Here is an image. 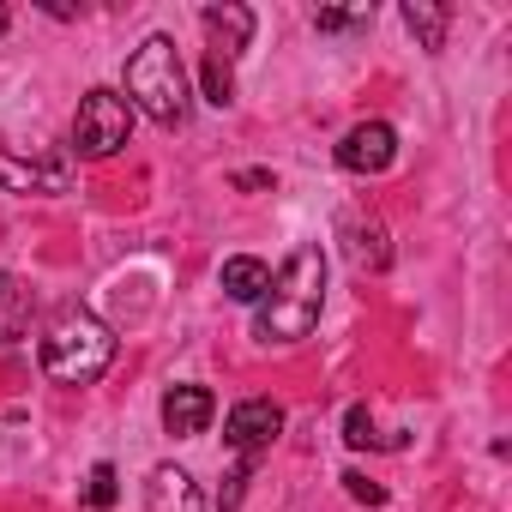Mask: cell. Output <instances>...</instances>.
I'll use <instances>...</instances> for the list:
<instances>
[{
  "label": "cell",
  "mask_w": 512,
  "mask_h": 512,
  "mask_svg": "<svg viewBox=\"0 0 512 512\" xmlns=\"http://www.w3.org/2000/svg\"><path fill=\"white\" fill-rule=\"evenodd\" d=\"M25 326H31V290L13 272H0V344H19Z\"/></svg>",
  "instance_id": "12"
},
{
  "label": "cell",
  "mask_w": 512,
  "mask_h": 512,
  "mask_svg": "<svg viewBox=\"0 0 512 512\" xmlns=\"http://www.w3.org/2000/svg\"><path fill=\"white\" fill-rule=\"evenodd\" d=\"M7 25H13V13H7V7H0V37H7Z\"/></svg>",
  "instance_id": "22"
},
{
  "label": "cell",
  "mask_w": 512,
  "mask_h": 512,
  "mask_svg": "<svg viewBox=\"0 0 512 512\" xmlns=\"http://www.w3.org/2000/svg\"><path fill=\"white\" fill-rule=\"evenodd\" d=\"M0 187L7 193H67V163L61 157L37 163V157L13 151V139L0 133Z\"/></svg>",
  "instance_id": "7"
},
{
  "label": "cell",
  "mask_w": 512,
  "mask_h": 512,
  "mask_svg": "<svg viewBox=\"0 0 512 512\" xmlns=\"http://www.w3.org/2000/svg\"><path fill=\"white\" fill-rule=\"evenodd\" d=\"M109 362H115V332L85 308H67L43 338V374L61 386H91L109 374Z\"/></svg>",
  "instance_id": "3"
},
{
  "label": "cell",
  "mask_w": 512,
  "mask_h": 512,
  "mask_svg": "<svg viewBox=\"0 0 512 512\" xmlns=\"http://www.w3.org/2000/svg\"><path fill=\"white\" fill-rule=\"evenodd\" d=\"M235 187H241V193H260V187H272V169H241Z\"/></svg>",
  "instance_id": "21"
},
{
  "label": "cell",
  "mask_w": 512,
  "mask_h": 512,
  "mask_svg": "<svg viewBox=\"0 0 512 512\" xmlns=\"http://www.w3.org/2000/svg\"><path fill=\"white\" fill-rule=\"evenodd\" d=\"M446 7H434V0H404V25L422 49H446Z\"/></svg>",
  "instance_id": "13"
},
{
  "label": "cell",
  "mask_w": 512,
  "mask_h": 512,
  "mask_svg": "<svg viewBox=\"0 0 512 512\" xmlns=\"http://www.w3.org/2000/svg\"><path fill=\"white\" fill-rule=\"evenodd\" d=\"M320 308H326V253L296 247L284 260V272L272 278L260 314H253V338L260 344H302L320 326Z\"/></svg>",
  "instance_id": "1"
},
{
  "label": "cell",
  "mask_w": 512,
  "mask_h": 512,
  "mask_svg": "<svg viewBox=\"0 0 512 512\" xmlns=\"http://www.w3.org/2000/svg\"><path fill=\"white\" fill-rule=\"evenodd\" d=\"M344 488H350L356 500H368V506H380V500H386V488H380V482H368L362 470H350V476H344Z\"/></svg>",
  "instance_id": "20"
},
{
  "label": "cell",
  "mask_w": 512,
  "mask_h": 512,
  "mask_svg": "<svg viewBox=\"0 0 512 512\" xmlns=\"http://www.w3.org/2000/svg\"><path fill=\"white\" fill-rule=\"evenodd\" d=\"M368 19H374V7H320L314 31H362Z\"/></svg>",
  "instance_id": "17"
},
{
  "label": "cell",
  "mask_w": 512,
  "mask_h": 512,
  "mask_svg": "<svg viewBox=\"0 0 512 512\" xmlns=\"http://www.w3.org/2000/svg\"><path fill=\"white\" fill-rule=\"evenodd\" d=\"M211 416H217V398H211L205 386H169V392H163V428H169L175 440L205 434Z\"/></svg>",
  "instance_id": "8"
},
{
  "label": "cell",
  "mask_w": 512,
  "mask_h": 512,
  "mask_svg": "<svg viewBox=\"0 0 512 512\" xmlns=\"http://www.w3.org/2000/svg\"><path fill=\"white\" fill-rule=\"evenodd\" d=\"M392 157H398V133L386 121H356L338 139V163L350 175H380V169H392Z\"/></svg>",
  "instance_id": "6"
},
{
  "label": "cell",
  "mask_w": 512,
  "mask_h": 512,
  "mask_svg": "<svg viewBox=\"0 0 512 512\" xmlns=\"http://www.w3.org/2000/svg\"><path fill=\"white\" fill-rule=\"evenodd\" d=\"M344 440L362 452V446H380V434H374V416H368V404H350L344 410Z\"/></svg>",
  "instance_id": "18"
},
{
  "label": "cell",
  "mask_w": 512,
  "mask_h": 512,
  "mask_svg": "<svg viewBox=\"0 0 512 512\" xmlns=\"http://www.w3.org/2000/svg\"><path fill=\"white\" fill-rule=\"evenodd\" d=\"M350 260L362 272H386L392 266V247H386V229L380 223H350Z\"/></svg>",
  "instance_id": "14"
},
{
  "label": "cell",
  "mask_w": 512,
  "mask_h": 512,
  "mask_svg": "<svg viewBox=\"0 0 512 512\" xmlns=\"http://www.w3.org/2000/svg\"><path fill=\"white\" fill-rule=\"evenodd\" d=\"M127 139H133V103L121 91H109V85L85 91L79 115H73V151L79 157H115Z\"/></svg>",
  "instance_id": "4"
},
{
  "label": "cell",
  "mask_w": 512,
  "mask_h": 512,
  "mask_svg": "<svg viewBox=\"0 0 512 512\" xmlns=\"http://www.w3.org/2000/svg\"><path fill=\"white\" fill-rule=\"evenodd\" d=\"M272 290V266L253 260V253H235V260H223V296L229 302H266Z\"/></svg>",
  "instance_id": "11"
},
{
  "label": "cell",
  "mask_w": 512,
  "mask_h": 512,
  "mask_svg": "<svg viewBox=\"0 0 512 512\" xmlns=\"http://www.w3.org/2000/svg\"><path fill=\"white\" fill-rule=\"evenodd\" d=\"M127 103L139 115H151L157 127H181L193 97H187V67L175 55L169 37H145L133 55H127Z\"/></svg>",
  "instance_id": "2"
},
{
  "label": "cell",
  "mask_w": 512,
  "mask_h": 512,
  "mask_svg": "<svg viewBox=\"0 0 512 512\" xmlns=\"http://www.w3.org/2000/svg\"><path fill=\"white\" fill-rule=\"evenodd\" d=\"M278 434H284V410H278L272 398H247V404H235L229 422H223V440H229V452H235L241 464H253L260 452H272Z\"/></svg>",
  "instance_id": "5"
},
{
  "label": "cell",
  "mask_w": 512,
  "mask_h": 512,
  "mask_svg": "<svg viewBox=\"0 0 512 512\" xmlns=\"http://www.w3.org/2000/svg\"><path fill=\"white\" fill-rule=\"evenodd\" d=\"M199 25H205V37H211L205 55H223V61H235V55L247 49V37H253V13L235 7V0H223V7H205Z\"/></svg>",
  "instance_id": "9"
},
{
  "label": "cell",
  "mask_w": 512,
  "mask_h": 512,
  "mask_svg": "<svg viewBox=\"0 0 512 512\" xmlns=\"http://www.w3.org/2000/svg\"><path fill=\"white\" fill-rule=\"evenodd\" d=\"M241 482H247V464L235 458V470H229L223 488H217V512H235V506H241Z\"/></svg>",
  "instance_id": "19"
},
{
  "label": "cell",
  "mask_w": 512,
  "mask_h": 512,
  "mask_svg": "<svg viewBox=\"0 0 512 512\" xmlns=\"http://www.w3.org/2000/svg\"><path fill=\"white\" fill-rule=\"evenodd\" d=\"M145 506H151V512H205V494H199V482H193L187 470L157 464L151 482H145Z\"/></svg>",
  "instance_id": "10"
},
{
  "label": "cell",
  "mask_w": 512,
  "mask_h": 512,
  "mask_svg": "<svg viewBox=\"0 0 512 512\" xmlns=\"http://www.w3.org/2000/svg\"><path fill=\"white\" fill-rule=\"evenodd\" d=\"M121 500V476H115V464H91V476H85V506L91 512H109Z\"/></svg>",
  "instance_id": "16"
},
{
  "label": "cell",
  "mask_w": 512,
  "mask_h": 512,
  "mask_svg": "<svg viewBox=\"0 0 512 512\" xmlns=\"http://www.w3.org/2000/svg\"><path fill=\"white\" fill-rule=\"evenodd\" d=\"M205 103L211 109H229L235 103V61H223V55H205Z\"/></svg>",
  "instance_id": "15"
}]
</instances>
